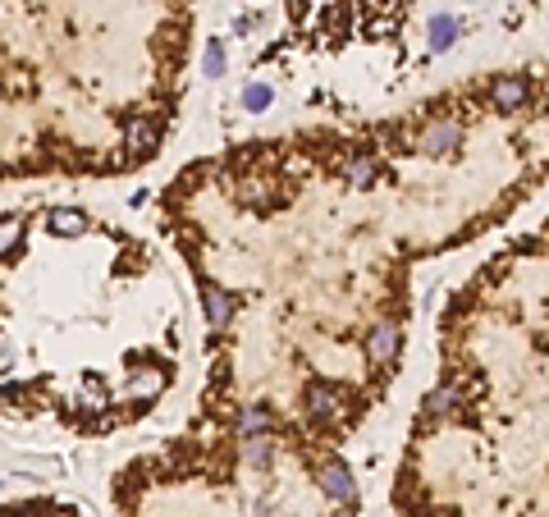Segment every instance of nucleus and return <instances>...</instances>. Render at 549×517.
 Instances as JSON below:
<instances>
[{
	"label": "nucleus",
	"instance_id": "nucleus-1",
	"mask_svg": "<svg viewBox=\"0 0 549 517\" xmlns=\"http://www.w3.org/2000/svg\"><path fill=\"white\" fill-rule=\"evenodd\" d=\"M220 69H225V55H220V42H211V46H206V74L216 78Z\"/></svg>",
	"mask_w": 549,
	"mask_h": 517
}]
</instances>
